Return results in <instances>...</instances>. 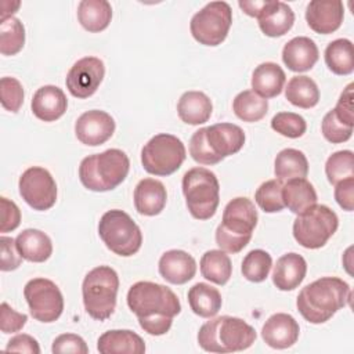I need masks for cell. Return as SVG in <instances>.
<instances>
[{
    "label": "cell",
    "mask_w": 354,
    "mask_h": 354,
    "mask_svg": "<svg viewBox=\"0 0 354 354\" xmlns=\"http://www.w3.org/2000/svg\"><path fill=\"white\" fill-rule=\"evenodd\" d=\"M127 306L137 315L140 326L152 336L169 332L173 318L181 311L177 295L170 288L151 281H138L130 286Z\"/></svg>",
    "instance_id": "cell-1"
},
{
    "label": "cell",
    "mask_w": 354,
    "mask_h": 354,
    "mask_svg": "<svg viewBox=\"0 0 354 354\" xmlns=\"http://www.w3.org/2000/svg\"><path fill=\"white\" fill-rule=\"evenodd\" d=\"M351 299L348 283L337 277H322L306 285L296 300L301 317L310 324L329 321Z\"/></svg>",
    "instance_id": "cell-2"
},
{
    "label": "cell",
    "mask_w": 354,
    "mask_h": 354,
    "mask_svg": "<svg viewBox=\"0 0 354 354\" xmlns=\"http://www.w3.org/2000/svg\"><path fill=\"white\" fill-rule=\"evenodd\" d=\"M257 220V210L249 198H234L224 207L223 220L216 230V243L225 253H239L252 239Z\"/></svg>",
    "instance_id": "cell-3"
},
{
    "label": "cell",
    "mask_w": 354,
    "mask_h": 354,
    "mask_svg": "<svg viewBox=\"0 0 354 354\" xmlns=\"http://www.w3.org/2000/svg\"><path fill=\"white\" fill-rule=\"evenodd\" d=\"M252 325L238 317L221 315L205 322L198 332L199 346L209 353H234L249 348L256 340Z\"/></svg>",
    "instance_id": "cell-4"
},
{
    "label": "cell",
    "mask_w": 354,
    "mask_h": 354,
    "mask_svg": "<svg viewBox=\"0 0 354 354\" xmlns=\"http://www.w3.org/2000/svg\"><path fill=\"white\" fill-rule=\"evenodd\" d=\"M129 156L118 148L86 156L79 166L80 183L90 191L105 192L120 185L129 174Z\"/></svg>",
    "instance_id": "cell-5"
},
{
    "label": "cell",
    "mask_w": 354,
    "mask_h": 354,
    "mask_svg": "<svg viewBox=\"0 0 354 354\" xmlns=\"http://www.w3.org/2000/svg\"><path fill=\"white\" fill-rule=\"evenodd\" d=\"M119 277L109 266H98L87 272L82 283L86 313L97 319H108L116 307Z\"/></svg>",
    "instance_id": "cell-6"
},
{
    "label": "cell",
    "mask_w": 354,
    "mask_h": 354,
    "mask_svg": "<svg viewBox=\"0 0 354 354\" xmlns=\"http://www.w3.org/2000/svg\"><path fill=\"white\" fill-rule=\"evenodd\" d=\"M185 205L194 218L209 220L220 203V184L213 171L205 167L189 169L183 176Z\"/></svg>",
    "instance_id": "cell-7"
},
{
    "label": "cell",
    "mask_w": 354,
    "mask_h": 354,
    "mask_svg": "<svg viewBox=\"0 0 354 354\" xmlns=\"http://www.w3.org/2000/svg\"><path fill=\"white\" fill-rule=\"evenodd\" d=\"M98 235L111 252L123 257L136 254L142 243L140 227L126 212L119 209L102 214L98 223Z\"/></svg>",
    "instance_id": "cell-8"
},
{
    "label": "cell",
    "mask_w": 354,
    "mask_h": 354,
    "mask_svg": "<svg viewBox=\"0 0 354 354\" xmlns=\"http://www.w3.org/2000/svg\"><path fill=\"white\" fill-rule=\"evenodd\" d=\"M339 227L336 213L325 205H314L293 221V236L306 249H319Z\"/></svg>",
    "instance_id": "cell-9"
},
{
    "label": "cell",
    "mask_w": 354,
    "mask_h": 354,
    "mask_svg": "<svg viewBox=\"0 0 354 354\" xmlns=\"http://www.w3.org/2000/svg\"><path fill=\"white\" fill-rule=\"evenodd\" d=\"M187 151L180 138L160 133L153 136L141 149V163L147 173L153 176H170L185 160Z\"/></svg>",
    "instance_id": "cell-10"
},
{
    "label": "cell",
    "mask_w": 354,
    "mask_h": 354,
    "mask_svg": "<svg viewBox=\"0 0 354 354\" xmlns=\"http://www.w3.org/2000/svg\"><path fill=\"white\" fill-rule=\"evenodd\" d=\"M231 24L232 10L230 4L225 1H210L192 17L189 30L198 43L216 47L225 40Z\"/></svg>",
    "instance_id": "cell-11"
},
{
    "label": "cell",
    "mask_w": 354,
    "mask_h": 354,
    "mask_svg": "<svg viewBox=\"0 0 354 354\" xmlns=\"http://www.w3.org/2000/svg\"><path fill=\"white\" fill-rule=\"evenodd\" d=\"M24 296L30 315L40 322L57 321L64 311V297L59 288L50 279L33 278L24 288Z\"/></svg>",
    "instance_id": "cell-12"
},
{
    "label": "cell",
    "mask_w": 354,
    "mask_h": 354,
    "mask_svg": "<svg viewBox=\"0 0 354 354\" xmlns=\"http://www.w3.org/2000/svg\"><path fill=\"white\" fill-rule=\"evenodd\" d=\"M19 195L35 210L44 212L55 205L57 184L50 171L40 166L26 169L19 177Z\"/></svg>",
    "instance_id": "cell-13"
},
{
    "label": "cell",
    "mask_w": 354,
    "mask_h": 354,
    "mask_svg": "<svg viewBox=\"0 0 354 354\" xmlns=\"http://www.w3.org/2000/svg\"><path fill=\"white\" fill-rule=\"evenodd\" d=\"M105 75L104 62L97 57H84L77 59L66 75V87L76 98L91 97Z\"/></svg>",
    "instance_id": "cell-14"
},
{
    "label": "cell",
    "mask_w": 354,
    "mask_h": 354,
    "mask_svg": "<svg viewBox=\"0 0 354 354\" xmlns=\"http://www.w3.org/2000/svg\"><path fill=\"white\" fill-rule=\"evenodd\" d=\"M113 118L100 109H91L82 113L75 123L77 140L88 147H97L106 142L115 133Z\"/></svg>",
    "instance_id": "cell-15"
},
{
    "label": "cell",
    "mask_w": 354,
    "mask_h": 354,
    "mask_svg": "<svg viewBox=\"0 0 354 354\" xmlns=\"http://www.w3.org/2000/svg\"><path fill=\"white\" fill-rule=\"evenodd\" d=\"M344 18V7L340 0H313L306 8L307 25L319 35L337 30Z\"/></svg>",
    "instance_id": "cell-16"
},
{
    "label": "cell",
    "mask_w": 354,
    "mask_h": 354,
    "mask_svg": "<svg viewBox=\"0 0 354 354\" xmlns=\"http://www.w3.org/2000/svg\"><path fill=\"white\" fill-rule=\"evenodd\" d=\"M299 333L297 321L286 313L272 314L261 328V337L266 344L277 350L292 347L297 342Z\"/></svg>",
    "instance_id": "cell-17"
},
{
    "label": "cell",
    "mask_w": 354,
    "mask_h": 354,
    "mask_svg": "<svg viewBox=\"0 0 354 354\" xmlns=\"http://www.w3.org/2000/svg\"><path fill=\"white\" fill-rule=\"evenodd\" d=\"M158 268L165 281L173 285H183L195 277L196 261L189 253L171 249L160 256Z\"/></svg>",
    "instance_id": "cell-18"
},
{
    "label": "cell",
    "mask_w": 354,
    "mask_h": 354,
    "mask_svg": "<svg viewBox=\"0 0 354 354\" xmlns=\"http://www.w3.org/2000/svg\"><path fill=\"white\" fill-rule=\"evenodd\" d=\"M206 141L221 159L236 153L245 144L243 130L234 123H216L206 127Z\"/></svg>",
    "instance_id": "cell-19"
},
{
    "label": "cell",
    "mask_w": 354,
    "mask_h": 354,
    "mask_svg": "<svg viewBox=\"0 0 354 354\" xmlns=\"http://www.w3.org/2000/svg\"><path fill=\"white\" fill-rule=\"evenodd\" d=\"M68 106L65 93L53 84L43 86L36 90L32 98V112L43 122H54L59 119Z\"/></svg>",
    "instance_id": "cell-20"
},
{
    "label": "cell",
    "mask_w": 354,
    "mask_h": 354,
    "mask_svg": "<svg viewBox=\"0 0 354 354\" xmlns=\"http://www.w3.org/2000/svg\"><path fill=\"white\" fill-rule=\"evenodd\" d=\"M318 57L319 51L315 41L307 36L293 37L282 48V61L293 72L310 71Z\"/></svg>",
    "instance_id": "cell-21"
},
{
    "label": "cell",
    "mask_w": 354,
    "mask_h": 354,
    "mask_svg": "<svg viewBox=\"0 0 354 354\" xmlns=\"http://www.w3.org/2000/svg\"><path fill=\"white\" fill-rule=\"evenodd\" d=\"M257 19L259 26L266 36L279 37L292 29L295 24V12L283 1L268 0Z\"/></svg>",
    "instance_id": "cell-22"
},
{
    "label": "cell",
    "mask_w": 354,
    "mask_h": 354,
    "mask_svg": "<svg viewBox=\"0 0 354 354\" xmlns=\"http://www.w3.org/2000/svg\"><path fill=\"white\" fill-rule=\"evenodd\" d=\"M167 201L165 185L155 178H142L134 188V206L142 216L159 214Z\"/></svg>",
    "instance_id": "cell-23"
},
{
    "label": "cell",
    "mask_w": 354,
    "mask_h": 354,
    "mask_svg": "<svg viewBox=\"0 0 354 354\" xmlns=\"http://www.w3.org/2000/svg\"><path fill=\"white\" fill-rule=\"evenodd\" d=\"M307 263L299 253H286L277 260L272 282L279 290H293L306 278Z\"/></svg>",
    "instance_id": "cell-24"
},
{
    "label": "cell",
    "mask_w": 354,
    "mask_h": 354,
    "mask_svg": "<svg viewBox=\"0 0 354 354\" xmlns=\"http://www.w3.org/2000/svg\"><path fill=\"white\" fill-rule=\"evenodd\" d=\"M97 350L101 354H142L145 353V343L133 330L112 329L98 337Z\"/></svg>",
    "instance_id": "cell-25"
},
{
    "label": "cell",
    "mask_w": 354,
    "mask_h": 354,
    "mask_svg": "<svg viewBox=\"0 0 354 354\" xmlns=\"http://www.w3.org/2000/svg\"><path fill=\"white\" fill-rule=\"evenodd\" d=\"M15 246L21 257L32 263H43L48 260L53 253L50 236L35 228H28L19 232L15 238Z\"/></svg>",
    "instance_id": "cell-26"
},
{
    "label": "cell",
    "mask_w": 354,
    "mask_h": 354,
    "mask_svg": "<svg viewBox=\"0 0 354 354\" xmlns=\"http://www.w3.org/2000/svg\"><path fill=\"white\" fill-rule=\"evenodd\" d=\"M212 101L202 91H185L177 102L178 118L192 126L206 123L212 116Z\"/></svg>",
    "instance_id": "cell-27"
},
{
    "label": "cell",
    "mask_w": 354,
    "mask_h": 354,
    "mask_svg": "<svg viewBox=\"0 0 354 354\" xmlns=\"http://www.w3.org/2000/svg\"><path fill=\"white\" fill-rule=\"evenodd\" d=\"M286 75L275 62H263L253 71L252 88L260 97L268 100L281 94Z\"/></svg>",
    "instance_id": "cell-28"
},
{
    "label": "cell",
    "mask_w": 354,
    "mask_h": 354,
    "mask_svg": "<svg viewBox=\"0 0 354 354\" xmlns=\"http://www.w3.org/2000/svg\"><path fill=\"white\" fill-rule=\"evenodd\" d=\"M282 199L292 213L301 214L317 205V192L306 178H293L282 185Z\"/></svg>",
    "instance_id": "cell-29"
},
{
    "label": "cell",
    "mask_w": 354,
    "mask_h": 354,
    "mask_svg": "<svg viewBox=\"0 0 354 354\" xmlns=\"http://www.w3.org/2000/svg\"><path fill=\"white\" fill-rule=\"evenodd\" d=\"M112 18V7L106 0H82L77 6L80 25L93 33L108 28Z\"/></svg>",
    "instance_id": "cell-30"
},
{
    "label": "cell",
    "mask_w": 354,
    "mask_h": 354,
    "mask_svg": "<svg viewBox=\"0 0 354 354\" xmlns=\"http://www.w3.org/2000/svg\"><path fill=\"white\" fill-rule=\"evenodd\" d=\"M188 303L196 315L212 318L220 311L223 299L216 288L205 282H198L188 290Z\"/></svg>",
    "instance_id": "cell-31"
},
{
    "label": "cell",
    "mask_w": 354,
    "mask_h": 354,
    "mask_svg": "<svg viewBox=\"0 0 354 354\" xmlns=\"http://www.w3.org/2000/svg\"><path fill=\"white\" fill-rule=\"evenodd\" d=\"M274 173L279 181L306 178L308 173V160L301 151L285 148L275 158Z\"/></svg>",
    "instance_id": "cell-32"
},
{
    "label": "cell",
    "mask_w": 354,
    "mask_h": 354,
    "mask_svg": "<svg viewBox=\"0 0 354 354\" xmlns=\"http://www.w3.org/2000/svg\"><path fill=\"white\" fill-rule=\"evenodd\" d=\"M325 64L330 72L346 76L354 71L353 43L348 39H336L325 48Z\"/></svg>",
    "instance_id": "cell-33"
},
{
    "label": "cell",
    "mask_w": 354,
    "mask_h": 354,
    "mask_svg": "<svg viewBox=\"0 0 354 354\" xmlns=\"http://www.w3.org/2000/svg\"><path fill=\"white\" fill-rule=\"evenodd\" d=\"M286 100L299 108L310 109L319 101V90L317 83L304 75L293 76L285 88Z\"/></svg>",
    "instance_id": "cell-34"
},
{
    "label": "cell",
    "mask_w": 354,
    "mask_h": 354,
    "mask_svg": "<svg viewBox=\"0 0 354 354\" xmlns=\"http://www.w3.org/2000/svg\"><path fill=\"white\" fill-rule=\"evenodd\" d=\"M201 274L216 285H225L232 274V264L228 254L221 249L205 252L201 259Z\"/></svg>",
    "instance_id": "cell-35"
},
{
    "label": "cell",
    "mask_w": 354,
    "mask_h": 354,
    "mask_svg": "<svg viewBox=\"0 0 354 354\" xmlns=\"http://www.w3.org/2000/svg\"><path fill=\"white\" fill-rule=\"evenodd\" d=\"M234 113L243 122H259L268 112V101L253 90L241 91L232 102Z\"/></svg>",
    "instance_id": "cell-36"
},
{
    "label": "cell",
    "mask_w": 354,
    "mask_h": 354,
    "mask_svg": "<svg viewBox=\"0 0 354 354\" xmlns=\"http://www.w3.org/2000/svg\"><path fill=\"white\" fill-rule=\"evenodd\" d=\"M25 44V26L15 18L8 17L0 22V53L3 55H15Z\"/></svg>",
    "instance_id": "cell-37"
},
{
    "label": "cell",
    "mask_w": 354,
    "mask_h": 354,
    "mask_svg": "<svg viewBox=\"0 0 354 354\" xmlns=\"http://www.w3.org/2000/svg\"><path fill=\"white\" fill-rule=\"evenodd\" d=\"M272 267L271 254L263 249L250 250L242 261L241 271L243 277L250 282H263Z\"/></svg>",
    "instance_id": "cell-38"
},
{
    "label": "cell",
    "mask_w": 354,
    "mask_h": 354,
    "mask_svg": "<svg viewBox=\"0 0 354 354\" xmlns=\"http://www.w3.org/2000/svg\"><path fill=\"white\" fill-rule=\"evenodd\" d=\"M325 174L332 185L354 177V153L350 149L332 153L325 163Z\"/></svg>",
    "instance_id": "cell-39"
},
{
    "label": "cell",
    "mask_w": 354,
    "mask_h": 354,
    "mask_svg": "<svg viewBox=\"0 0 354 354\" xmlns=\"http://www.w3.org/2000/svg\"><path fill=\"white\" fill-rule=\"evenodd\" d=\"M254 201L266 213L281 212L285 207L282 199V181L275 178L263 183L254 194Z\"/></svg>",
    "instance_id": "cell-40"
},
{
    "label": "cell",
    "mask_w": 354,
    "mask_h": 354,
    "mask_svg": "<svg viewBox=\"0 0 354 354\" xmlns=\"http://www.w3.org/2000/svg\"><path fill=\"white\" fill-rule=\"evenodd\" d=\"M271 127L288 138H299L307 130V123L303 116L295 112H278L271 119Z\"/></svg>",
    "instance_id": "cell-41"
},
{
    "label": "cell",
    "mask_w": 354,
    "mask_h": 354,
    "mask_svg": "<svg viewBox=\"0 0 354 354\" xmlns=\"http://www.w3.org/2000/svg\"><path fill=\"white\" fill-rule=\"evenodd\" d=\"M24 87L15 77H1L0 80V101L4 109L17 113L24 102Z\"/></svg>",
    "instance_id": "cell-42"
},
{
    "label": "cell",
    "mask_w": 354,
    "mask_h": 354,
    "mask_svg": "<svg viewBox=\"0 0 354 354\" xmlns=\"http://www.w3.org/2000/svg\"><path fill=\"white\" fill-rule=\"evenodd\" d=\"M189 155L201 165H216L223 159L217 156L206 141V127L196 130L189 141Z\"/></svg>",
    "instance_id": "cell-43"
},
{
    "label": "cell",
    "mask_w": 354,
    "mask_h": 354,
    "mask_svg": "<svg viewBox=\"0 0 354 354\" xmlns=\"http://www.w3.org/2000/svg\"><path fill=\"white\" fill-rule=\"evenodd\" d=\"M321 130H322V136L325 137V140H328L332 144H340L344 142L347 140H350L351 134H353V127L342 123L333 109L329 111L321 123Z\"/></svg>",
    "instance_id": "cell-44"
},
{
    "label": "cell",
    "mask_w": 354,
    "mask_h": 354,
    "mask_svg": "<svg viewBox=\"0 0 354 354\" xmlns=\"http://www.w3.org/2000/svg\"><path fill=\"white\" fill-rule=\"evenodd\" d=\"M51 351L54 354H65V353H73V354H87L88 347L86 342L75 333H64L54 339Z\"/></svg>",
    "instance_id": "cell-45"
},
{
    "label": "cell",
    "mask_w": 354,
    "mask_h": 354,
    "mask_svg": "<svg viewBox=\"0 0 354 354\" xmlns=\"http://www.w3.org/2000/svg\"><path fill=\"white\" fill-rule=\"evenodd\" d=\"M28 321V315L15 311L6 301L0 306V329L3 333L19 332Z\"/></svg>",
    "instance_id": "cell-46"
},
{
    "label": "cell",
    "mask_w": 354,
    "mask_h": 354,
    "mask_svg": "<svg viewBox=\"0 0 354 354\" xmlns=\"http://www.w3.org/2000/svg\"><path fill=\"white\" fill-rule=\"evenodd\" d=\"M353 87L354 84L350 83L344 90L343 93L340 94L339 100H337V104L336 106L333 108V112L336 115V118L350 126V127H354V111H353Z\"/></svg>",
    "instance_id": "cell-47"
},
{
    "label": "cell",
    "mask_w": 354,
    "mask_h": 354,
    "mask_svg": "<svg viewBox=\"0 0 354 354\" xmlns=\"http://www.w3.org/2000/svg\"><path fill=\"white\" fill-rule=\"evenodd\" d=\"M0 245H1V263H0L1 271L17 270L21 266L22 257L15 246V239L3 235L0 238Z\"/></svg>",
    "instance_id": "cell-48"
},
{
    "label": "cell",
    "mask_w": 354,
    "mask_h": 354,
    "mask_svg": "<svg viewBox=\"0 0 354 354\" xmlns=\"http://www.w3.org/2000/svg\"><path fill=\"white\" fill-rule=\"evenodd\" d=\"M0 207H1V225H0V232H10L14 231L19 223H21V212L18 209V206L1 196L0 198Z\"/></svg>",
    "instance_id": "cell-49"
},
{
    "label": "cell",
    "mask_w": 354,
    "mask_h": 354,
    "mask_svg": "<svg viewBox=\"0 0 354 354\" xmlns=\"http://www.w3.org/2000/svg\"><path fill=\"white\" fill-rule=\"evenodd\" d=\"M335 199L343 210H346V212L353 210V207H354V177H348L335 185Z\"/></svg>",
    "instance_id": "cell-50"
},
{
    "label": "cell",
    "mask_w": 354,
    "mask_h": 354,
    "mask_svg": "<svg viewBox=\"0 0 354 354\" xmlns=\"http://www.w3.org/2000/svg\"><path fill=\"white\" fill-rule=\"evenodd\" d=\"M6 350L12 351V353H29V354H39L40 353V347H39L37 340L35 337H32L30 335H26V333L17 335V336L11 337Z\"/></svg>",
    "instance_id": "cell-51"
},
{
    "label": "cell",
    "mask_w": 354,
    "mask_h": 354,
    "mask_svg": "<svg viewBox=\"0 0 354 354\" xmlns=\"http://www.w3.org/2000/svg\"><path fill=\"white\" fill-rule=\"evenodd\" d=\"M268 0H254V1H245V0H241L238 1V6L243 10V12L249 17H253V18H259V15L261 14L263 8L266 7Z\"/></svg>",
    "instance_id": "cell-52"
}]
</instances>
